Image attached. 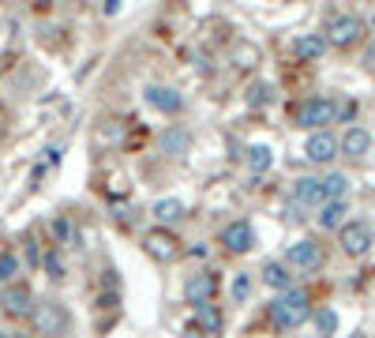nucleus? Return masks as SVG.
I'll return each instance as SVG.
<instances>
[{
    "label": "nucleus",
    "mask_w": 375,
    "mask_h": 338,
    "mask_svg": "<svg viewBox=\"0 0 375 338\" xmlns=\"http://www.w3.org/2000/svg\"><path fill=\"white\" fill-rule=\"evenodd\" d=\"M308 316H312V305H308V293L304 290H286L271 305V320L278 323V327H286V331L300 327Z\"/></svg>",
    "instance_id": "obj_1"
},
{
    "label": "nucleus",
    "mask_w": 375,
    "mask_h": 338,
    "mask_svg": "<svg viewBox=\"0 0 375 338\" xmlns=\"http://www.w3.org/2000/svg\"><path fill=\"white\" fill-rule=\"evenodd\" d=\"M334 116H338V106L330 98H308L297 109V124L312 128V132H327V124H334Z\"/></svg>",
    "instance_id": "obj_2"
},
{
    "label": "nucleus",
    "mask_w": 375,
    "mask_h": 338,
    "mask_svg": "<svg viewBox=\"0 0 375 338\" xmlns=\"http://www.w3.org/2000/svg\"><path fill=\"white\" fill-rule=\"evenodd\" d=\"M31 316H34V331L45 334V338H57V334H64V327H68V312H64L57 301L34 305Z\"/></svg>",
    "instance_id": "obj_3"
},
{
    "label": "nucleus",
    "mask_w": 375,
    "mask_h": 338,
    "mask_svg": "<svg viewBox=\"0 0 375 338\" xmlns=\"http://www.w3.org/2000/svg\"><path fill=\"white\" fill-rule=\"evenodd\" d=\"M360 34H364V23L357 16H334L327 23V42H334V45H353Z\"/></svg>",
    "instance_id": "obj_4"
},
{
    "label": "nucleus",
    "mask_w": 375,
    "mask_h": 338,
    "mask_svg": "<svg viewBox=\"0 0 375 338\" xmlns=\"http://www.w3.org/2000/svg\"><path fill=\"white\" fill-rule=\"evenodd\" d=\"M286 263L297 267V271H315L319 263H323V252H319L315 241H293L286 249Z\"/></svg>",
    "instance_id": "obj_5"
},
{
    "label": "nucleus",
    "mask_w": 375,
    "mask_h": 338,
    "mask_svg": "<svg viewBox=\"0 0 375 338\" xmlns=\"http://www.w3.org/2000/svg\"><path fill=\"white\" fill-rule=\"evenodd\" d=\"M338 241H342V249L345 256H364L371 249V229L364 222H345L338 229Z\"/></svg>",
    "instance_id": "obj_6"
},
{
    "label": "nucleus",
    "mask_w": 375,
    "mask_h": 338,
    "mask_svg": "<svg viewBox=\"0 0 375 338\" xmlns=\"http://www.w3.org/2000/svg\"><path fill=\"white\" fill-rule=\"evenodd\" d=\"M214 290H218V278H214V275H207V271H203V275H192V278L184 282V301L195 305V308L199 305H210Z\"/></svg>",
    "instance_id": "obj_7"
},
{
    "label": "nucleus",
    "mask_w": 375,
    "mask_h": 338,
    "mask_svg": "<svg viewBox=\"0 0 375 338\" xmlns=\"http://www.w3.org/2000/svg\"><path fill=\"white\" fill-rule=\"evenodd\" d=\"M146 106H154L158 113H180L184 109V94L180 90H173V87H146Z\"/></svg>",
    "instance_id": "obj_8"
},
{
    "label": "nucleus",
    "mask_w": 375,
    "mask_h": 338,
    "mask_svg": "<svg viewBox=\"0 0 375 338\" xmlns=\"http://www.w3.org/2000/svg\"><path fill=\"white\" fill-rule=\"evenodd\" d=\"M222 244L229 252H251L256 249V229H251L248 222H233L222 229Z\"/></svg>",
    "instance_id": "obj_9"
},
{
    "label": "nucleus",
    "mask_w": 375,
    "mask_h": 338,
    "mask_svg": "<svg viewBox=\"0 0 375 338\" xmlns=\"http://www.w3.org/2000/svg\"><path fill=\"white\" fill-rule=\"evenodd\" d=\"M304 154H308V162H330L334 154H338V136H330V132H312L304 143Z\"/></svg>",
    "instance_id": "obj_10"
},
{
    "label": "nucleus",
    "mask_w": 375,
    "mask_h": 338,
    "mask_svg": "<svg viewBox=\"0 0 375 338\" xmlns=\"http://www.w3.org/2000/svg\"><path fill=\"white\" fill-rule=\"evenodd\" d=\"M338 151L345 154V158H364V154L371 151V132L368 128H349V132H345V139H338Z\"/></svg>",
    "instance_id": "obj_11"
},
{
    "label": "nucleus",
    "mask_w": 375,
    "mask_h": 338,
    "mask_svg": "<svg viewBox=\"0 0 375 338\" xmlns=\"http://www.w3.org/2000/svg\"><path fill=\"white\" fill-rule=\"evenodd\" d=\"M293 196H297V203H304V207H323L327 203L323 180H319V177H300L297 188H293Z\"/></svg>",
    "instance_id": "obj_12"
},
{
    "label": "nucleus",
    "mask_w": 375,
    "mask_h": 338,
    "mask_svg": "<svg viewBox=\"0 0 375 338\" xmlns=\"http://www.w3.org/2000/svg\"><path fill=\"white\" fill-rule=\"evenodd\" d=\"M4 308L11 312V316H31L34 312V297L26 285H8L4 290Z\"/></svg>",
    "instance_id": "obj_13"
},
{
    "label": "nucleus",
    "mask_w": 375,
    "mask_h": 338,
    "mask_svg": "<svg viewBox=\"0 0 375 338\" xmlns=\"http://www.w3.org/2000/svg\"><path fill=\"white\" fill-rule=\"evenodd\" d=\"M188 143H192V136H188L184 128H165V132L158 136V147H162V154H184Z\"/></svg>",
    "instance_id": "obj_14"
},
{
    "label": "nucleus",
    "mask_w": 375,
    "mask_h": 338,
    "mask_svg": "<svg viewBox=\"0 0 375 338\" xmlns=\"http://www.w3.org/2000/svg\"><path fill=\"white\" fill-rule=\"evenodd\" d=\"M345 200H330V203H323V211H319V226L323 229H342L345 226Z\"/></svg>",
    "instance_id": "obj_15"
},
{
    "label": "nucleus",
    "mask_w": 375,
    "mask_h": 338,
    "mask_svg": "<svg viewBox=\"0 0 375 338\" xmlns=\"http://www.w3.org/2000/svg\"><path fill=\"white\" fill-rule=\"evenodd\" d=\"M263 282L271 285V290H293V275H289V267L286 263H266L263 267Z\"/></svg>",
    "instance_id": "obj_16"
},
{
    "label": "nucleus",
    "mask_w": 375,
    "mask_h": 338,
    "mask_svg": "<svg viewBox=\"0 0 375 338\" xmlns=\"http://www.w3.org/2000/svg\"><path fill=\"white\" fill-rule=\"evenodd\" d=\"M146 249H151V256H158V259H173L177 256V241H173L165 229H158V233L146 237Z\"/></svg>",
    "instance_id": "obj_17"
},
{
    "label": "nucleus",
    "mask_w": 375,
    "mask_h": 338,
    "mask_svg": "<svg viewBox=\"0 0 375 338\" xmlns=\"http://www.w3.org/2000/svg\"><path fill=\"white\" fill-rule=\"evenodd\" d=\"M154 218H158L162 226L180 222V218H184V203H180V200H158V203H154Z\"/></svg>",
    "instance_id": "obj_18"
},
{
    "label": "nucleus",
    "mask_w": 375,
    "mask_h": 338,
    "mask_svg": "<svg viewBox=\"0 0 375 338\" xmlns=\"http://www.w3.org/2000/svg\"><path fill=\"white\" fill-rule=\"evenodd\" d=\"M323 49H327V38H323V34H300V38H297V53H300L304 60L323 57Z\"/></svg>",
    "instance_id": "obj_19"
},
{
    "label": "nucleus",
    "mask_w": 375,
    "mask_h": 338,
    "mask_svg": "<svg viewBox=\"0 0 375 338\" xmlns=\"http://www.w3.org/2000/svg\"><path fill=\"white\" fill-rule=\"evenodd\" d=\"M319 180H323L327 203L330 200H345V192H349V177H345V173H327V177H319Z\"/></svg>",
    "instance_id": "obj_20"
},
{
    "label": "nucleus",
    "mask_w": 375,
    "mask_h": 338,
    "mask_svg": "<svg viewBox=\"0 0 375 338\" xmlns=\"http://www.w3.org/2000/svg\"><path fill=\"white\" fill-rule=\"evenodd\" d=\"M271 162H274V151L266 147V143H256V147L248 151V169H251V173H266Z\"/></svg>",
    "instance_id": "obj_21"
},
{
    "label": "nucleus",
    "mask_w": 375,
    "mask_h": 338,
    "mask_svg": "<svg viewBox=\"0 0 375 338\" xmlns=\"http://www.w3.org/2000/svg\"><path fill=\"white\" fill-rule=\"evenodd\" d=\"M195 320H199V327H203L207 334H214V338H218V331H222V312H218V308L199 305V308H195Z\"/></svg>",
    "instance_id": "obj_22"
},
{
    "label": "nucleus",
    "mask_w": 375,
    "mask_h": 338,
    "mask_svg": "<svg viewBox=\"0 0 375 338\" xmlns=\"http://www.w3.org/2000/svg\"><path fill=\"white\" fill-rule=\"evenodd\" d=\"M315 331H319V338H330L334 331H338V316H334V308H319L315 312Z\"/></svg>",
    "instance_id": "obj_23"
},
{
    "label": "nucleus",
    "mask_w": 375,
    "mask_h": 338,
    "mask_svg": "<svg viewBox=\"0 0 375 338\" xmlns=\"http://www.w3.org/2000/svg\"><path fill=\"white\" fill-rule=\"evenodd\" d=\"M53 237H57L60 244H68L72 237H75V222H72V218H53Z\"/></svg>",
    "instance_id": "obj_24"
},
{
    "label": "nucleus",
    "mask_w": 375,
    "mask_h": 338,
    "mask_svg": "<svg viewBox=\"0 0 375 338\" xmlns=\"http://www.w3.org/2000/svg\"><path fill=\"white\" fill-rule=\"evenodd\" d=\"M251 293V275H237L233 278V301H248Z\"/></svg>",
    "instance_id": "obj_25"
},
{
    "label": "nucleus",
    "mask_w": 375,
    "mask_h": 338,
    "mask_svg": "<svg viewBox=\"0 0 375 338\" xmlns=\"http://www.w3.org/2000/svg\"><path fill=\"white\" fill-rule=\"evenodd\" d=\"M16 267H19L16 256H0V278H11V275H16Z\"/></svg>",
    "instance_id": "obj_26"
},
{
    "label": "nucleus",
    "mask_w": 375,
    "mask_h": 338,
    "mask_svg": "<svg viewBox=\"0 0 375 338\" xmlns=\"http://www.w3.org/2000/svg\"><path fill=\"white\" fill-rule=\"evenodd\" d=\"M42 263H45V271H49V278H60V275H64V263H60V256H45Z\"/></svg>",
    "instance_id": "obj_27"
},
{
    "label": "nucleus",
    "mask_w": 375,
    "mask_h": 338,
    "mask_svg": "<svg viewBox=\"0 0 375 338\" xmlns=\"http://www.w3.org/2000/svg\"><path fill=\"white\" fill-rule=\"evenodd\" d=\"M266 98H271V87H266V83H256V87H251V106H263Z\"/></svg>",
    "instance_id": "obj_28"
},
{
    "label": "nucleus",
    "mask_w": 375,
    "mask_h": 338,
    "mask_svg": "<svg viewBox=\"0 0 375 338\" xmlns=\"http://www.w3.org/2000/svg\"><path fill=\"white\" fill-rule=\"evenodd\" d=\"M0 338H11V334H8V331H4V327H0Z\"/></svg>",
    "instance_id": "obj_29"
},
{
    "label": "nucleus",
    "mask_w": 375,
    "mask_h": 338,
    "mask_svg": "<svg viewBox=\"0 0 375 338\" xmlns=\"http://www.w3.org/2000/svg\"><path fill=\"white\" fill-rule=\"evenodd\" d=\"M11 338H34V334H11Z\"/></svg>",
    "instance_id": "obj_30"
},
{
    "label": "nucleus",
    "mask_w": 375,
    "mask_h": 338,
    "mask_svg": "<svg viewBox=\"0 0 375 338\" xmlns=\"http://www.w3.org/2000/svg\"><path fill=\"white\" fill-rule=\"evenodd\" d=\"M371 31H375V16H371Z\"/></svg>",
    "instance_id": "obj_31"
}]
</instances>
